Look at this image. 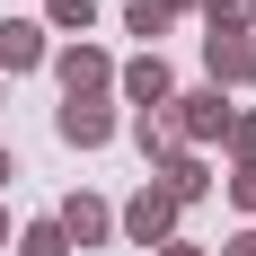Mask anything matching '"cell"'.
<instances>
[{
	"label": "cell",
	"instance_id": "1",
	"mask_svg": "<svg viewBox=\"0 0 256 256\" xmlns=\"http://www.w3.org/2000/svg\"><path fill=\"white\" fill-rule=\"evenodd\" d=\"M168 221H177V194H168V186H150V194H132V212H124V230L142 238V248H159V238H168Z\"/></svg>",
	"mask_w": 256,
	"mask_h": 256
},
{
	"label": "cell",
	"instance_id": "2",
	"mask_svg": "<svg viewBox=\"0 0 256 256\" xmlns=\"http://www.w3.org/2000/svg\"><path fill=\"white\" fill-rule=\"evenodd\" d=\"M44 62V26L36 18H0V71H36Z\"/></svg>",
	"mask_w": 256,
	"mask_h": 256
},
{
	"label": "cell",
	"instance_id": "3",
	"mask_svg": "<svg viewBox=\"0 0 256 256\" xmlns=\"http://www.w3.org/2000/svg\"><path fill=\"white\" fill-rule=\"evenodd\" d=\"M106 132H115V115H106L98 98H62V142H80V150H98Z\"/></svg>",
	"mask_w": 256,
	"mask_h": 256
},
{
	"label": "cell",
	"instance_id": "4",
	"mask_svg": "<svg viewBox=\"0 0 256 256\" xmlns=\"http://www.w3.org/2000/svg\"><path fill=\"white\" fill-rule=\"evenodd\" d=\"M106 230H115V212H106L98 194H71V204H62V238H71V248H98Z\"/></svg>",
	"mask_w": 256,
	"mask_h": 256
},
{
	"label": "cell",
	"instance_id": "5",
	"mask_svg": "<svg viewBox=\"0 0 256 256\" xmlns=\"http://www.w3.org/2000/svg\"><path fill=\"white\" fill-rule=\"evenodd\" d=\"M62 88H71V98H98V88H106V53L71 44V53H62Z\"/></svg>",
	"mask_w": 256,
	"mask_h": 256
},
{
	"label": "cell",
	"instance_id": "6",
	"mask_svg": "<svg viewBox=\"0 0 256 256\" xmlns=\"http://www.w3.org/2000/svg\"><path fill=\"white\" fill-rule=\"evenodd\" d=\"M124 98H142V115H150V106H168V62H159V53H142V62L124 71Z\"/></svg>",
	"mask_w": 256,
	"mask_h": 256
},
{
	"label": "cell",
	"instance_id": "7",
	"mask_svg": "<svg viewBox=\"0 0 256 256\" xmlns=\"http://www.w3.org/2000/svg\"><path fill=\"white\" fill-rule=\"evenodd\" d=\"M177 106H186V115H177V132H194V142L230 124V106H221V88H194V98H177Z\"/></svg>",
	"mask_w": 256,
	"mask_h": 256
},
{
	"label": "cell",
	"instance_id": "8",
	"mask_svg": "<svg viewBox=\"0 0 256 256\" xmlns=\"http://www.w3.org/2000/svg\"><path fill=\"white\" fill-rule=\"evenodd\" d=\"M256 71V44H238V36H212V80H248Z\"/></svg>",
	"mask_w": 256,
	"mask_h": 256
},
{
	"label": "cell",
	"instance_id": "9",
	"mask_svg": "<svg viewBox=\"0 0 256 256\" xmlns=\"http://www.w3.org/2000/svg\"><path fill=\"white\" fill-rule=\"evenodd\" d=\"M18 256H71V238H62V221H36V230L18 238Z\"/></svg>",
	"mask_w": 256,
	"mask_h": 256
},
{
	"label": "cell",
	"instance_id": "10",
	"mask_svg": "<svg viewBox=\"0 0 256 256\" xmlns=\"http://www.w3.org/2000/svg\"><path fill=\"white\" fill-rule=\"evenodd\" d=\"M124 18H132V36H159V26H168V0H132Z\"/></svg>",
	"mask_w": 256,
	"mask_h": 256
},
{
	"label": "cell",
	"instance_id": "11",
	"mask_svg": "<svg viewBox=\"0 0 256 256\" xmlns=\"http://www.w3.org/2000/svg\"><path fill=\"white\" fill-rule=\"evenodd\" d=\"M168 194H204V168H194V159H186V150L168 159Z\"/></svg>",
	"mask_w": 256,
	"mask_h": 256
},
{
	"label": "cell",
	"instance_id": "12",
	"mask_svg": "<svg viewBox=\"0 0 256 256\" xmlns=\"http://www.w3.org/2000/svg\"><path fill=\"white\" fill-rule=\"evenodd\" d=\"M230 142H238V159H256V115H230Z\"/></svg>",
	"mask_w": 256,
	"mask_h": 256
},
{
	"label": "cell",
	"instance_id": "13",
	"mask_svg": "<svg viewBox=\"0 0 256 256\" xmlns=\"http://www.w3.org/2000/svg\"><path fill=\"white\" fill-rule=\"evenodd\" d=\"M53 26H88V0H53Z\"/></svg>",
	"mask_w": 256,
	"mask_h": 256
},
{
	"label": "cell",
	"instance_id": "14",
	"mask_svg": "<svg viewBox=\"0 0 256 256\" xmlns=\"http://www.w3.org/2000/svg\"><path fill=\"white\" fill-rule=\"evenodd\" d=\"M230 194H238V204L256 212V159H248V168H238V177H230Z\"/></svg>",
	"mask_w": 256,
	"mask_h": 256
},
{
	"label": "cell",
	"instance_id": "15",
	"mask_svg": "<svg viewBox=\"0 0 256 256\" xmlns=\"http://www.w3.org/2000/svg\"><path fill=\"white\" fill-rule=\"evenodd\" d=\"M230 256H256V230H248V238H230Z\"/></svg>",
	"mask_w": 256,
	"mask_h": 256
},
{
	"label": "cell",
	"instance_id": "16",
	"mask_svg": "<svg viewBox=\"0 0 256 256\" xmlns=\"http://www.w3.org/2000/svg\"><path fill=\"white\" fill-rule=\"evenodd\" d=\"M9 177H18V168H9V150H0V186H9Z\"/></svg>",
	"mask_w": 256,
	"mask_h": 256
},
{
	"label": "cell",
	"instance_id": "17",
	"mask_svg": "<svg viewBox=\"0 0 256 256\" xmlns=\"http://www.w3.org/2000/svg\"><path fill=\"white\" fill-rule=\"evenodd\" d=\"M168 256H194V248H168Z\"/></svg>",
	"mask_w": 256,
	"mask_h": 256
},
{
	"label": "cell",
	"instance_id": "18",
	"mask_svg": "<svg viewBox=\"0 0 256 256\" xmlns=\"http://www.w3.org/2000/svg\"><path fill=\"white\" fill-rule=\"evenodd\" d=\"M0 238H9V221H0Z\"/></svg>",
	"mask_w": 256,
	"mask_h": 256
},
{
	"label": "cell",
	"instance_id": "19",
	"mask_svg": "<svg viewBox=\"0 0 256 256\" xmlns=\"http://www.w3.org/2000/svg\"><path fill=\"white\" fill-rule=\"evenodd\" d=\"M168 9H177V0H168Z\"/></svg>",
	"mask_w": 256,
	"mask_h": 256
}]
</instances>
